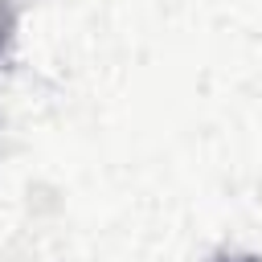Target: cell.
Here are the masks:
<instances>
[{
	"instance_id": "obj_1",
	"label": "cell",
	"mask_w": 262,
	"mask_h": 262,
	"mask_svg": "<svg viewBox=\"0 0 262 262\" xmlns=\"http://www.w3.org/2000/svg\"><path fill=\"white\" fill-rule=\"evenodd\" d=\"M8 29H12V20H8V16H0V53H4V41H8Z\"/></svg>"
}]
</instances>
